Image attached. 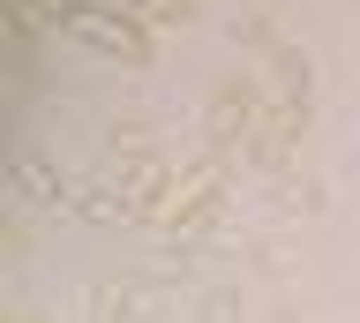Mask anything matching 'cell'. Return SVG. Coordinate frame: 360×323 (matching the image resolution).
<instances>
[{
    "label": "cell",
    "mask_w": 360,
    "mask_h": 323,
    "mask_svg": "<svg viewBox=\"0 0 360 323\" xmlns=\"http://www.w3.org/2000/svg\"><path fill=\"white\" fill-rule=\"evenodd\" d=\"M128 8L143 15V23H165V30H173V23H195V0H128Z\"/></svg>",
    "instance_id": "2"
},
{
    "label": "cell",
    "mask_w": 360,
    "mask_h": 323,
    "mask_svg": "<svg viewBox=\"0 0 360 323\" xmlns=\"http://www.w3.org/2000/svg\"><path fill=\"white\" fill-rule=\"evenodd\" d=\"M45 15L75 38V46L90 53H105V61H128V68H158V38L150 23L135 15L128 0L120 8H105V0H45Z\"/></svg>",
    "instance_id": "1"
}]
</instances>
